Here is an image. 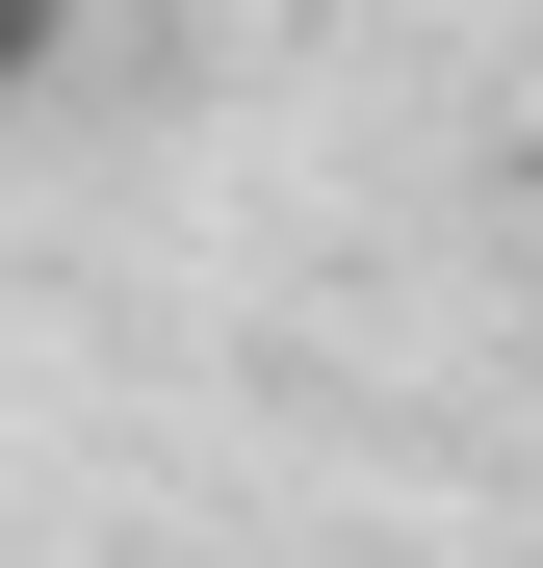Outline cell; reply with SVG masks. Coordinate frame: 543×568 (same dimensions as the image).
<instances>
[]
</instances>
